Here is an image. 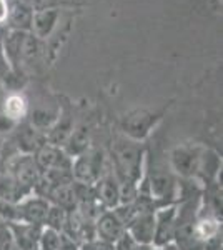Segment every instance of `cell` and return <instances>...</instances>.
<instances>
[{
	"label": "cell",
	"instance_id": "cell-1",
	"mask_svg": "<svg viewBox=\"0 0 223 250\" xmlns=\"http://www.w3.org/2000/svg\"><path fill=\"white\" fill-rule=\"evenodd\" d=\"M115 160L119 170L127 182H135L140 175V150L133 144L120 142L115 147Z\"/></svg>",
	"mask_w": 223,
	"mask_h": 250
},
{
	"label": "cell",
	"instance_id": "cell-2",
	"mask_svg": "<svg viewBox=\"0 0 223 250\" xmlns=\"http://www.w3.org/2000/svg\"><path fill=\"white\" fill-rule=\"evenodd\" d=\"M60 19L59 7H42V9L34 10L30 22V34L39 40H45L55 30L57 22Z\"/></svg>",
	"mask_w": 223,
	"mask_h": 250
},
{
	"label": "cell",
	"instance_id": "cell-3",
	"mask_svg": "<svg viewBox=\"0 0 223 250\" xmlns=\"http://www.w3.org/2000/svg\"><path fill=\"white\" fill-rule=\"evenodd\" d=\"M32 15H34V7L27 2H15L14 5L9 7V17L7 22L14 27V30L28 32L30 30Z\"/></svg>",
	"mask_w": 223,
	"mask_h": 250
},
{
	"label": "cell",
	"instance_id": "cell-4",
	"mask_svg": "<svg viewBox=\"0 0 223 250\" xmlns=\"http://www.w3.org/2000/svg\"><path fill=\"white\" fill-rule=\"evenodd\" d=\"M39 164L48 170H57V168H67L65 155L60 150H57L52 145H43L39 152Z\"/></svg>",
	"mask_w": 223,
	"mask_h": 250
},
{
	"label": "cell",
	"instance_id": "cell-5",
	"mask_svg": "<svg viewBox=\"0 0 223 250\" xmlns=\"http://www.w3.org/2000/svg\"><path fill=\"white\" fill-rule=\"evenodd\" d=\"M75 175L85 185L92 184L99 175V160L93 159V155H83L75 165Z\"/></svg>",
	"mask_w": 223,
	"mask_h": 250
},
{
	"label": "cell",
	"instance_id": "cell-6",
	"mask_svg": "<svg viewBox=\"0 0 223 250\" xmlns=\"http://www.w3.org/2000/svg\"><path fill=\"white\" fill-rule=\"evenodd\" d=\"M133 237L142 244H147L153 239V232H155V219L150 213H143L139 219L133 222Z\"/></svg>",
	"mask_w": 223,
	"mask_h": 250
},
{
	"label": "cell",
	"instance_id": "cell-7",
	"mask_svg": "<svg viewBox=\"0 0 223 250\" xmlns=\"http://www.w3.org/2000/svg\"><path fill=\"white\" fill-rule=\"evenodd\" d=\"M99 233L105 240H119V237L123 233V227L119 217L113 213H105L99 220Z\"/></svg>",
	"mask_w": 223,
	"mask_h": 250
},
{
	"label": "cell",
	"instance_id": "cell-8",
	"mask_svg": "<svg viewBox=\"0 0 223 250\" xmlns=\"http://www.w3.org/2000/svg\"><path fill=\"white\" fill-rule=\"evenodd\" d=\"M15 177H17V182L19 185H23V187H30L37 182V177H39V170H37V165L34 164L32 159H23L20 160L17 168H15Z\"/></svg>",
	"mask_w": 223,
	"mask_h": 250
},
{
	"label": "cell",
	"instance_id": "cell-9",
	"mask_svg": "<svg viewBox=\"0 0 223 250\" xmlns=\"http://www.w3.org/2000/svg\"><path fill=\"white\" fill-rule=\"evenodd\" d=\"M27 112V102L22 95L19 94H12L5 99L3 102V115L10 120V122H15V120H20Z\"/></svg>",
	"mask_w": 223,
	"mask_h": 250
},
{
	"label": "cell",
	"instance_id": "cell-10",
	"mask_svg": "<svg viewBox=\"0 0 223 250\" xmlns=\"http://www.w3.org/2000/svg\"><path fill=\"white\" fill-rule=\"evenodd\" d=\"M173 217H175V212L173 208H168V210H163L158 215V224H155L157 229V244L162 245L165 244L170 235H172V229H173Z\"/></svg>",
	"mask_w": 223,
	"mask_h": 250
},
{
	"label": "cell",
	"instance_id": "cell-11",
	"mask_svg": "<svg viewBox=\"0 0 223 250\" xmlns=\"http://www.w3.org/2000/svg\"><path fill=\"white\" fill-rule=\"evenodd\" d=\"M150 114L147 112H137V114H132L127 117V122H125V128H127L128 134L135 135V137H140L147 132V128L150 127Z\"/></svg>",
	"mask_w": 223,
	"mask_h": 250
},
{
	"label": "cell",
	"instance_id": "cell-12",
	"mask_svg": "<svg viewBox=\"0 0 223 250\" xmlns=\"http://www.w3.org/2000/svg\"><path fill=\"white\" fill-rule=\"evenodd\" d=\"M22 210H23V217H25L28 222H32V224H40V222H45L48 207L42 200H30Z\"/></svg>",
	"mask_w": 223,
	"mask_h": 250
},
{
	"label": "cell",
	"instance_id": "cell-13",
	"mask_svg": "<svg viewBox=\"0 0 223 250\" xmlns=\"http://www.w3.org/2000/svg\"><path fill=\"white\" fill-rule=\"evenodd\" d=\"M52 197L60 207H74L77 204V195H75V188L68 184H59L57 187L52 190Z\"/></svg>",
	"mask_w": 223,
	"mask_h": 250
},
{
	"label": "cell",
	"instance_id": "cell-14",
	"mask_svg": "<svg viewBox=\"0 0 223 250\" xmlns=\"http://www.w3.org/2000/svg\"><path fill=\"white\" fill-rule=\"evenodd\" d=\"M67 144L70 154H80L82 150H85V147L88 144V128L85 125H80V127L74 128L70 137H68Z\"/></svg>",
	"mask_w": 223,
	"mask_h": 250
},
{
	"label": "cell",
	"instance_id": "cell-15",
	"mask_svg": "<svg viewBox=\"0 0 223 250\" xmlns=\"http://www.w3.org/2000/svg\"><path fill=\"white\" fill-rule=\"evenodd\" d=\"M72 130H74V127H72L70 120H68L67 117H65L62 122H59V124L55 125V128L52 130V134H50V140L55 145L67 144V140H68V137H70Z\"/></svg>",
	"mask_w": 223,
	"mask_h": 250
},
{
	"label": "cell",
	"instance_id": "cell-16",
	"mask_svg": "<svg viewBox=\"0 0 223 250\" xmlns=\"http://www.w3.org/2000/svg\"><path fill=\"white\" fill-rule=\"evenodd\" d=\"M15 232L19 235V244L23 250H30L37 240V229L34 227H15Z\"/></svg>",
	"mask_w": 223,
	"mask_h": 250
},
{
	"label": "cell",
	"instance_id": "cell-17",
	"mask_svg": "<svg viewBox=\"0 0 223 250\" xmlns=\"http://www.w3.org/2000/svg\"><path fill=\"white\" fill-rule=\"evenodd\" d=\"M119 190H120V188L117 187V184L113 182L112 179L103 180L102 188H100V195H102V200L107 205L113 207V205L119 202Z\"/></svg>",
	"mask_w": 223,
	"mask_h": 250
},
{
	"label": "cell",
	"instance_id": "cell-18",
	"mask_svg": "<svg viewBox=\"0 0 223 250\" xmlns=\"http://www.w3.org/2000/svg\"><path fill=\"white\" fill-rule=\"evenodd\" d=\"M218 232V224L213 219H203L198 222V225L195 227V235L198 239H213Z\"/></svg>",
	"mask_w": 223,
	"mask_h": 250
},
{
	"label": "cell",
	"instance_id": "cell-19",
	"mask_svg": "<svg viewBox=\"0 0 223 250\" xmlns=\"http://www.w3.org/2000/svg\"><path fill=\"white\" fill-rule=\"evenodd\" d=\"M55 114H52L50 110H35L34 112V117H32V124L39 128H45V127H50L52 122H55Z\"/></svg>",
	"mask_w": 223,
	"mask_h": 250
},
{
	"label": "cell",
	"instance_id": "cell-20",
	"mask_svg": "<svg viewBox=\"0 0 223 250\" xmlns=\"http://www.w3.org/2000/svg\"><path fill=\"white\" fill-rule=\"evenodd\" d=\"M20 144L25 150H34L39 144V135L37 130L34 128H23V132L20 134Z\"/></svg>",
	"mask_w": 223,
	"mask_h": 250
},
{
	"label": "cell",
	"instance_id": "cell-21",
	"mask_svg": "<svg viewBox=\"0 0 223 250\" xmlns=\"http://www.w3.org/2000/svg\"><path fill=\"white\" fill-rule=\"evenodd\" d=\"M52 227L60 229L65 222V215H63V208L62 207H54V208H48L47 213V219H45Z\"/></svg>",
	"mask_w": 223,
	"mask_h": 250
},
{
	"label": "cell",
	"instance_id": "cell-22",
	"mask_svg": "<svg viewBox=\"0 0 223 250\" xmlns=\"http://www.w3.org/2000/svg\"><path fill=\"white\" fill-rule=\"evenodd\" d=\"M17 190H19V184L14 182V180H3L0 184V195L3 199H14L17 195Z\"/></svg>",
	"mask_w": 223,
	"mask_h": 250
},
{
	"label": "cell",
	"instance_id": "cell-23",
	"mask_svg": "<svg viewBox=\"0 0 223 250\" xmlns=\"http://www.w3.org/2000/svg\"><path fill=\"white\" fill-rule=\"evenodd\" d=\"M42 244L45 250H57L59 249V237L54 230H47L42 237Z\"/></svg>",
	"mask_w": 223,
	"mask_h": 250
},
{
	"label": "cell",
	"instance_id": "cell-24",
	"mask_svg": "<svg viewBox=\"0 0 223 250\" xmlns=\"http://www.w3.org/2000/svg\"><path fill=\"white\" fill-rule=\"evenodd\" d=\"M117 242H119V245H117L119 250H133V247H135V242H133L132 237L127 235V233H122Z\"/></svg>",
	"mask_w": 223,
	"mask_h": 250
},
{
	"label": "cell",
	"instance_id": "cell-25",
	"mask_svg": "<svg viewBox=\"0 0 223 250\" xmlns=\"http://www.w3.org/2000/svg\"><path fill=\"white\" fill-rule=\"evenodd\" d=\"M9 0H0V25L3 22H7V17H9Z\"/></svg>",
	"mask_w": 223,
	"mask_h": 250
},
{
	"label": "cell",
	"instance_id": "cell-26",
	"mask_svg": "<svg viewBox=\"0 0 223 250\" xmlns=\"http://www.w3.org/2000/svg\"><path fill=\"white\" fill-rule=\"evenodd\" d=\"M59 247H60V250H77L74 242H72L70 239H67L65 235L59 237Z\"/></svg>",
	"mask_w": 223,
	"mask_h": 250
},
{
	"label": "cell",
	"instance_id": "cell-27",
	"mask_svg": "<svg viewBox=\"0 0 223 250\" xmlns=\"http://www.w3.org/2000/svg\"><path fill=\"white\" fill-rule=\"evenodd\" d=\"M88 250H113V249H112L110 244H107V242L97 240V242H92V244L88 245Z\"/></svg>",
	"mask_w": 223,
	"mask_h": 250
},
{
	"label": "cell",
	"instance_id": "cell-28",
	"mask_svg": "<svg viewBox=\"0 0 223 250\" xmlns=\"http://www.w3.org/2000/svg\"><path fill=\"white\" fill-rule=\"evenodd\" d=\"M133 250H148V247H145V245H142V247H133Z\"/></svg>",
	"mask_w": 223,
	"mask_h": 250
},
{
	"label": "cell",
	"instance_id": "cell-29",
	"mask_svg": "<svg viewBox=\"0 0 223 250\" xmlns=\"http://www.w3.org/2000/svg\"><path fill=\"white\" fill-rule=\"evenodd\" d=\"M0 250H2V240H0Z\"/></svg>",
	"mask_w": 223,
	"mask_h": 250
},
{
	"label": "cell",
	"instance_id": "cell-30",
	"mask_svg": "<svg viewBox=\"0 0 223 250\" xmlns=\"http://www.w3.org/2000/svg\"><path fill=\"white\" fill-rule=\"evenodd\" d=\"M40 2H45L47 3V0H40Z\"/></svg>",
	"mask_w": 223,
	"mask_h": 250
}]
</instances>
